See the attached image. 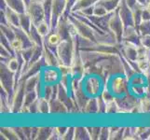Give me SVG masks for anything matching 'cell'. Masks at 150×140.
<instances>
[{"mask_svg":"<svg viewBox=\"0 0 150 140\" xmlns=\"http://www.w3.org/2000/svg\"><path fill=\"white\" fill-rule=\"evenodd\" d=\"M110 129L109 128H101L99 139H109Z\"/></svg>","mask_w":150,"mask_h":140,"instance_id":"cell-29","label":"cell"},{"mask_svg":"<svg viewBox=\"0 0 150 140\" xmlns=\"http://www.w3.org/2000/svg\"><path fill=\"white\" fill-rule=\"evenodd\" d=\"M52 131H53V129L47 128V127L38 128L35 139H50V134H51V133H52Z\"/></svg>","mask_w":150,"mask_h":140,"instance_id":"cell-22","label":"cell"},{"mask_svg":"<svg viewBox=\"0 0 150 140\" xmlns=\"http://www.w3.org/2000/svg\"><path fill=\"white\" fill-rule=\"evenodd\" d=\"M149 49L146 48L144 46L138 44L137 45V61L138 60H144L149 58Z\"/></svg>","mask_w":150,"mask_h":140,"instance_id":"cell-23","label":"cell"},{"mask_svg":"<svg viewBox=\"0 0 150 140\" xmlns=\"http://www.w3.org/2000/svg\"><path fill=\"white\" fill-rule=\"evenodd\" d=\"M101 97L103 98V100H105V103H108L110 101H113L115 99V95H113V92H111V90H105L103 89L102 91V93H101Z\"/></svg>","mask_w":150,"mask_h":140,"instance_id":"cell-26","label":"cell"},{"mask_svg":"<svg viewBox=\"0 0 150 140\" xmlns=\"http://www.w3.org/2000/svg\"><path fill=\"white\" fill-rule=\"evenodd\" d=\"M87 130L90 134L91 139H99V134L101 131L100 127H90V128H87Z\"/></svg>","mask_w":150,"mask_h":140,"instance_id":"cell-27","label":"cell"},{"mask_svg":"<svg viewBox=\"0 0 150 140\" xmlns=\"http://www.w3.org/2000/svg\"><path fill=\"white\" fill-rule=\"evenodd\" d=\"M123 56L131 61H137V44L128 41H121Z\"/></svg>","mask_w":150,"mask_h":140,"instance_id":"cell-7","label":"cell"},{"mask_svg":"<svg viewBox=\"0 0 150 140\" xmlns=\"http://www.w3.org/2000/svg\"><path fill=\"white\" fill-rule=\"evenodd\" d=\"M35 28H37V31L38 32V34L43 38L45 37H47V36L50 34V31L51 29L50 23L48 22V21H46V20L41 21L40 23H38L37 25H35Z\"/></svg>","mask_w":150,"mask_h":140,"instance_id":"cell-15","label":"cell"},{"mask_svg":"<svg viewBox=\"0 0 150 140\" xmlns=\"http://www.w3.org/2000/svg\"><path fill=\"white\" fill-rule=\"evenodd\" d=\"M4 64L6 65V66L8 67V69L9 71H11L12 73L17 74L19 72L21 63L19 62V58L17 56L16 57H11V58L8 59L7 62H4Z\"/></svg>","mask_w":150,"mask_h":140,"instance_id":"cell-16","label":"cell"},{"mask_svg":"<svg viewBox=\"0 0 150 140\" xmlns=\"http://www.w3.org/2000/svg\"><path fill=\"white\" fill-rule=\"evenodd\" d=\"M138 31L140 36L150 34V21H142L138 26Z\"/></svg>","mask_w":150,"mask_h":140,"instance_id":"cell-24","label":"cell"},{"mask_svg":"<svg viewBox=\"0 0 150 140\" xmlns=\"http://www.w3.org/2000/svg\"><path fill=\"white\" fill-rule=\"evenodd\" d=\"M140 44L150 50V34L141 36L140 37Z\"/></svg>","mask_w":150,"mask_h":140,"instance_id":"cell-28","label":"cell"},{"mask_svg":"<svg viewBox=\"0 0 150 140\" xmlns=\"http://www.w3.org/2000/svg\"><path fill=\"white\" fill-rule=\"evenodd\" d=\"M6 5L18 13H23L27 9V4L24 0H5Z\"/></svg>","mask_w":150,"mask_h":140,"instance_id":"cell-10","label":"cell"},{"mask_svg":"<svg viewBox=\"0 0 150 140\" xmlns=\"http://www.w3.org/2000/svg\"><path fill=\"white\" fill-rule=\"evenodd\" d=\"M82 112L84 113H98V97L91 96L88 102L86 103L85 107L82 108Z\"/></svg>","mask_w":150,"mask_h":140,"instance_id":"cell-13","label":"cell"},{"mask_svg":"<svg viewBox=\"0 0 150 140\" xmlns=\"http://www.w3.org/2000/svg\"><path fill=\"white\" fill-rule=\"evenodd\" d=\"M124 24L117 13V10L111 13V16L108 20L107 28L110 32L115 36L117 41H120L122 39V34L124 31Z\"/></svg>","mask_w":150,"mask_h":140,"instance_id":"cell-3","label":"cell"},{"mask_svg":"<svg viewBox=\"0 0 150 140\" xmlns=\"http://www.w3.org/2000/svg\"><path fill=\"white\" fill-rule=\"evenodd\" d=\"M59 69H54V68H46L44 70V74H43V80L46 84H57V81H58L59 77H60V73H59Z\"/></svg>","mask_w":150,"mask_h":140,"instance_id":"cell-9","label":"cell"},{"mask_svg":"<svg viewBox=\"0 0 150 140\" xmlns=\"http://www.w3.org/2000/svg\"><path fill=\"white\" fill-rule=\"evenodd\" d=\"M68 112L66 106L59 100L58 98H53L50 101V113H64Z\"/></svg>","mask_w":150,"mask_h":140,"instance_id":"cell-11","label":"cell"},{"mask_svg":"<svg viewBox=\"0 0 150 140\" xmlns=\"http://www.w3.org/2000/svg\"><path fill=\"white\" fill-rule=\"evenodd\" d=\"M146 8H147V9H148L149 10H150V1H149V2H148L147 4H146Z\"/></svg>","mask_w":150,"mask_h":140,"instance_id":"cell-30","label":"cell"},{"mask_svg":"<svg viewBox=\"0 0 150 140\" xmlns=\"http://www.w3.org/2000/svg\"><path fill=\"white\" fill-rule=\"evenodd\" d=\"M97 2V0H76V4L74 5V7L72 8L71 12H77L80 11L82 9H85L87 8H90Z\"/></svg>","mask_w":150,"mask_h":140,"instance_id":"cell-14","label":"cell"},{"mask_svg":"<svg viewBox=\"0 0 150 140\" xmlns=\"http://www.w3.org/2000/svg\"><path fill=\"white\" fill-rule=\"evenodd\" d=\"M26 11L30 15L35 25H37L41 21L46 20L45 10L41 0H29Z\"/></svg>","mask_w":150,"mask_h":140,"instance_id":"cell-1","label":"cell"},{"mask_svg":"<svg viewBox=\"0 0 150 140\" xmlns=\"http://www.w3.org/2000/svg\"><path fill=\"white\" fill-rule=\"evenodd\" d=\"M38 113H50V101L44 97H38Z\"/></svg>","mask_w":150,"mask_h":140,"instance_id":"cell-20","label":"cell"},{"mask_svg":"<svg viewBox=\"0 0 150 140\" xmlns=\"http://www.w3.org/2000/svg\"><path fill=\"white\" fill-rule=\"evenodd\" d=\"M62 40L63 39H62L61 36L58 33H52V34H50L47 38V46L50 49H51V47H57L60 44ZM43 45H45V44H43Z\"/></svg>","mask_w":150,"mask_h":140,"instance_id":"cell-17","label":"cell"},{"mask_svg":"<svg viewBox=\"0 0 150 140\" xmlns=\"http://www.w3.org/2000/svg\"><path fill=\"white\" fill-rule=\"evenodd\" d=\"M32 19H31L30 15L28 14L27 11L23 13H20V26L22 29H23L25 32L29 33V31L33 25Z\"/></svg>","mask_w":150,"mask_h":140,"instance_id":"cell-12","label":"cell"},{"mask_svg":"<svg viewBox=\"0 0 150 140\" xmlns=\"http://www.w3.org/2000/svg\"><path fill=\"white\" fill-rule=\"evenodd\" d=\"M74 139H91L90 134L88 133L87 128L76 127L75 128V136Z\"/></svg>","mask_w":150,"mask_h":140,"instance_id":"cell-21","label":"cell"},{"mask_svg":"<svg viewBox=\"0 0 150 140\" xmlns=\"http://www.w3.org/2000/svg\"><path fill=\"white\" fill-rule=\"evenodd\" d=\"M117 13L122 21L124 26H129V25H134V20L132 15V8L128 6L125 0H121L120 6L117 8Z\"/></svg>","mask_w":150,"mask_h":140,"instance_id":"cell-5","label":"cell"},{"mask_svg":"<svg viewBox=\"0 0 150 140\" xmlns=\"http://www.w3.org/2000/svg\"><path fill=\"white\" fill-rule=\"evenodd\" d=\"M130 81L127 77L117 76L113 77L110 84V90L113 95L116 96H121L126 95L130 89Z\"/></svg>","mask_w":150,"mask_h":140,"instance_id":"cell-2","label":"cell"},{"mask_svg":"<svg viewBox=\"0 0 150 140\" xmlns=\"http://www.w3.org/2000/svg\"><path fill=\"white\" fill-rule=\"evenodd\" d=\"M117 112H120V107H118L115 99H114L113 101L106 103V112L105 113L114 114V113H117Z\"/></svg>","mask_w":150,"mask_h":140,"instance_id":"cell-25","label":"cell"},{"mask_svg":"<svg viewBox=\"0 0 150 140\" xmlns=\"http://www.w3.org/2000/svg\"><path fill=\"white\" fill-rule=\"evenodd\" d=\"M10 48L15 53H20L24 50V44L22 39L16 37L13 40L10 41Z\"/></svg>","mask_w":150,"mask_h":140,"instance_id":"cell-18","label":"cell"},{"mask_svg":"<svg viewBox=\"0 0 150 140\" xmlns=\"http://www.w3.org/2000/svg\"><path fill=\"white\" fill-rule=\"evenodd\" d=\"M139 31L135 25H129L124 27V31L122 34V40L132 42L134 44H140V37H139Z\"/></svg>","mask_w":150,"mask_h":140,"instance_id":"cell-6","label":"cell"},{"mask_svg":"<svg viewBox=\"0 0 150 140\" xmlns=\"http://www.w3.org/2000/svg\"><path fill=\"white\" fill-rule=\"evenodd\" d=\"M101 80L99 77H96L95 75L86 76V79L83 80V87L86 93L89 96H98L101 92Z\"/></svg>","mask_w":150,"mask_h":140,"instance_id":"cell-4","label":"cell"},{"mask_svg":"<svg viewBox=\"0 0 150 140\" xmlns=\"http://www.w3.org/2000/svg\"><path fill=\"white\" fill-rule=\"evenodd\" d=\"M110 12L108 11V10L101 5L100 3L96 2L94 5H93V16L95 17H103V16H106L107 14H109Z\"/></svg>","mask_w":150,"mask_h":140,"instance_id":"cell-19","label":"cell"},{"mask_svg":"<svg viewBox=\"0 0 150 140\" xmlns=\"http://www.w3.org/2000/svg\"><path fill=\"white\" fill-rule=\"evenodd\" d=\"M4 10L5 19L7 21V23L12 27H21L20 26V13L11 9L7 6L6 9Z\"/></svg>","mask_w":150,"mask_h":140,"instance_id":"cell-8","label":"cell"}]
</instances>
